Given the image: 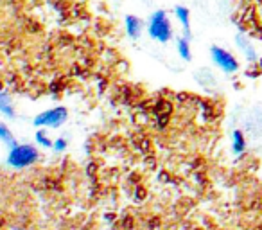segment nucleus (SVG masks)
<instances>
[{"label":"nucleus","instance_id":"nucleus-6","mask_svg":"<svg viewBox=\"0 0 262 230\" xmlns=\"http://www.w3.org/2000/svg\"><path fill=\"white\" fill-rule=\"evenodd\" d=\"M235 40H237L239 49L245 53L246 59H248V61H257V51H255V47L250 43V40H248L245 35H237Z\"/></svg>","mask_w":262,"mask_h":230},{"label":"nucleus","instance_id":"nucleus-12","mask_svg":"<svg viewBox=\"0 0 262 230\" xmlns=\"http://www.w3.org/2000/svg\"><path fill=\"white\" fill-rule=\"evenodd\" d=\"M36 141L40 142L42 146H45V148H50V146H54L52 142L47 139V135H45V133H42V131H38V133H36Z\"/></svg>","mask_w":262,"mask_h":230},{"label":"nucleus","instance_id":"nucleus-3","mask_svg":"<svg viewBox=\"0 0 262 230\" xmlns=\"http://www.w3.org/2000/svg\"><path fill=\"white\" fill-rule=\"evenodd\" d=\"M210 54H212L214 63L219 67L223 72H227V74H233V72H237V69H239L237 58H235L232 53H228L227 49L212 47V49H210Z\"/></svg>","mask_w":262,"mask_h":230},{"label":"nucleus","instance_id":"nucleus-9","mask_svg":"<svg viewBox=\"0 0 262 230\" xmlns=\"http://www.w3.org/2000/svg\"><path fill=\"white\" fill-rule=\"evenodd\" d=\"M178 53L183 59H191V45H189V38H180L178 40Z\"/></svg>","mask_w":262,"mask_h":230},{"label":"nucleus","instance_id":"nucleus-11","mask_svg":"<svg viewBox=\"0 0 262 230\" xmlns=\"http://www.w3.org/2000/svg\"><path fill=\"white\" fill-rule=\"evenodd\" d=\"M0 139H2L4 142H7L9 146H15V139H13L11 131L7 130L6 124H0Z\"/></svg>","mask_w":262,"mask_h":230},{"label":"nucleus","instance_id":"nucleus-13","mask_svg":"<svg viewBox=\"0 0 262 230\" xmlns=\"http://www.w3.org/2000/svg\"><path fill=\"white\" fill-rule=\"evenodd\" d=\"M54 148L58 149V151H63V149L66 148V141H65V139H58V141H56V144H54Z\"/></svg>","mask_w":262,"mask_h":230},{"label":"nucleus","instance_id":"nucleus-10","mask_svg":"<svg viewBox=\"0 0 262 230\" xmlns=\"http://www.w3.org/2000/svg\"><path fill=\"white\" fill-rule=\"evenodd\" d=\"M0 112L6 113L7 117H13V115H15V110H13V106H11V101H9V97H7L6 94H2V92H0Z\"/></svg>","mask_w":262,"mask_h":230},{"label":"nucleus","instance_id":"nucleus-1","mask_svg":"<svg viewBox=\"0 0 262 230\" xmlns=\"http://www.w3.org/2000/svg\"><path fill=\"white\" fill-rule=\"evenodd\" d=\"M149 36L153 40L160 41V43H167V41L173 38V25L169 22L165 11H155L149 18Z\"/></svg>","mask_w":262,"mask_h":230},{"label":"nucleus","instance_id":"nucleus-4","mask_svg":"<svg viewBox=\"0 0 262 230\" xmlns=\"http://www.w3.org/2000/svg\"><path fill=\"white\" fill-rule=\"evenodd\" d=\"M66 121V108H52L47 112L40 113L34 119V126H49V128H58Z\"/></svg>","mask_w":262,"mask_h":230},{"label":"nucleus","instance_id":"nucleus-5","mask_svg":"<svg viewBox=\"0 0 262 230\" xmlns=\"http://www.w3.org/2000/svg\"><path fill=\"white\" fill-rule=\"evenodd\" d=\"M142 27H144V22L140 18L133 17V15L126 17V31H128V36H130V38L137 40L138 36H140V33H142Z\"/></svg>","mask_w":262,"mask_h":230},{"label":"nucleus","instance_id":"nucleus-8","mask_svg":"<svg viewBox=\"0 0 262 230\" xmlns=\"http://www.w3.org/2000/svg\"><path fill=\"white\" fill-rule=\"evenodd\" d=\"M246 149V139L243 135V131L235 130L233 131V151L237 155H241Z\"/></svg>","mask_w":262,"mask_h":230},{"label":"nucleus","instance_id":"nucleus-7","mask_svg":"<svg viewBox=\"0 0 262 230\" xmlns=\"http://www.w3.org/2000/svg\"><path fill=\"white\" fill-rule=\"evenodd\" d=\"M174 13H176L178 20L181 22V25H183L185 38H191V15H189V9L183 6H178L174 9Z\"/></svg>","mask_w":262,"mask_h":230},{"label":"nucleus","instance_id":"nucleus-2","mask_svg":"<svg viewBox=\"0 0 262 230\" xmlns=\"http://www.w3.org/2000/svg\"><path fill=\"white\" fill-rule=\"evenodd\" d=\"M36 159H38L36 148L24 144V146H13L7 162H9V165H13V167H27V165L33 164Z\"/></svg>","mask_w":262,"mask_h":230}]
</instances>
